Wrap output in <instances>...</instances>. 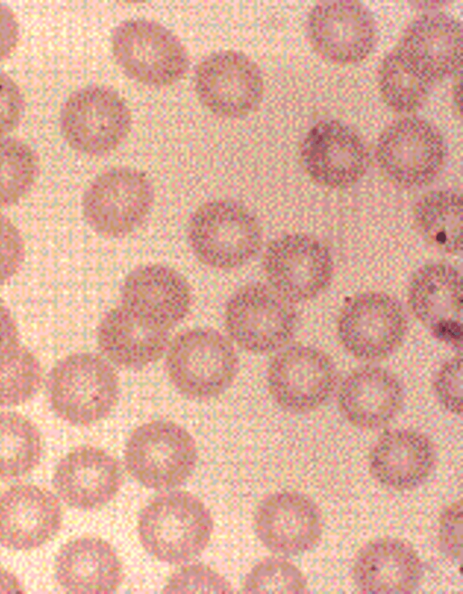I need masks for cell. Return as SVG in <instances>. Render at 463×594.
Wrapping results in <instances>:
<instances>
[{"label":"cell","mask_w":463,"mask_h":594,"mask_svg":"<svg viewBox=\"0 0 463 594\" xmlns=\"http://www.w3.org/2000/svg\"><path fill=\"white\" fill-rule=\"evenodd\" d=\"M266 379L275 403L292 414H307L322 407L339 382L332 358L307 344H288L274 352Z\"/></svg>","instance_id":"8"},{"label":"cell","mask_w":463,"mask_h":594,"mask_svg":"<svg viewBox=\"0 0 463 594\" xmlns=\"http://www.w3.org/2000/svg\"><path fill=\"white\" fill-rule=\"evenodd\" d=\"M436 451L424 433L399 428L383 433L368 455L369 470L381 484L410 491L425 483L433 471Z\"/></svg>","instance_id":"24"},{"label":"cell","mask_w":463,"mask_h":594,"mask_svg":"<svg viewBox=\"0 0 463 594\" xmlns=\"http://www.w3.org/2000/svg\"><path fill=\"white\" fill-rule=\"evenodd\" d=\"M19 40V24L14 12L0 3V62L15 48Z\"/></svg>","instance_id":"39"},{"label":"cell","mask_w":463,"mask_h":594,"mask_svg":"<svg viewBox=\"0 0 463 594\" xmlns=\"http://www.w3.org/2000/svg\"><path fill=\"white\" fill-rule=\"evenodd\" d=\"M411 312L425 327L442 338L455 340L462 319L460 272L444 263H431L412 275L407 291Z\"/></svg>","instance_id":"25"},{"label":"cell","mask_w":463,"mask_h":594,"mask_svg":"<svg viewBox=\"0 0 463 594\" xmlns=\"http://www.w3.org/2000/svg\"><path fill=\"white\" fill-rule=\"evenodd\" d=\"M447 148L440 131L417 117L392 121L378 137L375 158L382 172L403 187L431 183L441 172Z\"/></svg>","instance_id":"10"},{"label":"cell","mask_w":463,"mask_h":594,"mask_svg":"<svg viewBox=\"0 0 463 594\" xmlns=\"http://www.w3.org/2000/svg\"><path fill=\"white\" fill-rule=\"evenodd\" d=\"M24 111V100L17 83L0 72V138L19 125Z\"/></svg>","instance_id":"38"},{"label":"cell","mask_w":463,"mask_h":594,"mask_svg":"<svg viewBox=\"0 0 463 594\" xmlns=\"http://www.w3.org/2000/svg\"><path fill=\"white\" fill-rule=\"evenodd\" d=\"M336 405L353 426L373 430L390 424L401 412L405 398L399 378L391 370L368 363L339 379Z\"/></svg>","instance_id":"20"},{"label":"cell","mask_w":463,"mask_h":594,"mask_svg":"<svg viewBox=\"0 0 463 594\" xmlns=\"http://www.w3.org/2000/svg\"><path fill=\"white\" fill-rule=\"evenodd\" d=\"M408 320L402 305L383 292L356 293L344 302L336 321L343 348L369 363L388 358L403 342Z\"/></svg>","instance_id":"7"},{"label":"cell","mask_w":463,"mask_h":594,"mask_svg":"<svg viewBox=\"0 0 463 594\" xmlns=\"http://www.w3.org/2000/svg\"><path fill=\"white\" fill-rule=\"evenodd\" d=\"M197 459L191 434L166 420H153L137 427L124 450L129 474L142 485L156 490L184 484L194 471Z\"/></svg>","instance_id":"6"},{"label":"cell","mask_w":463,"mask_h":594,"mask_svg":"<svg viewBox=\"0 0 463 594\" xmlns=\"http://www.w3.org/2000/svg\"><path fill=\"white\" fill-rule=\"evenodd\" d=\"M377 82L384 103L400 114H411L426 101L433 83L411 68L392 49L378 69Z\"/></svg>","instance_id":"30"},{"label":"cell","mask_w":463,"mask_h":594,"mask_svg":"<svg viewBox=\"0 0 463 594\" xmlns=\"http://www.w3.org/2000/svg\"><path fill=\"white\" fill-rule=\"evenodd\" d=\"M213 520L195 495L182 491L154 497L141 510L137 533L144 549L156 560L180 564L199 556L207 547Z\"/></svg>","instance_id":"1"},{"label":"cell","mask_w":463,"mask_h":594,"mask_svg":"<svg viewBox=\"0 0 463 594\" xmlns=\"http://www.w3.org/2000/svg\"><path fill=\"white\" fill-rule=\"evenodd\" d=\"M432 388L438 401L447 411L461 416L462 358L459 352L440 364L434 374Z\"/></svg>","instance_id":"35"},{"label":"cell","mask_w":463,"mask_h":594,"mask_svg":"<svg viewBox=\"0 0 463 594\" xmlns=\"http://www.w3.org/2000/svg\"><path fill=\"white\" fill-rule=\"evenodd\" d=\"M165 354L167 375L183 395L218 397L233 382L239 358L232 341L216 330L195 328L178 334Z\"/></svg>","instance_id":"4"},{"label":"cell","mask_w":463,"mask_h":594,"mask_svg":"<svg viewBox=\"0 0 463 594\" xmlns=\"http://www.w3.org/2000/svg\"><path fill=\"white\" fill-rule=\"evenodd\" d=\"M54 576L67 592L107 594L118 589L124 574L121 560L108 541L82 536L61 548Z\"/></svg>","instance_id":"26"},{"label":"cell","mask_w":463,"mask_h":594,"mask_svg":"<svg viewBox=\"0 0 463 594\" xmlns=\"http://www.w3.org/2000/svg\"><path fill=\"white\" fill-rule=\"evenodd\" d=\"M43 369L38 358L20 344L0 359V407L32 399L39 391Z\"/></svg>","instance_id":"32"},{"label":"cell","mask_w":463,"mask_h":594,"mask_svg":"<svg viewBox=\"0 0 463 594\" xmlns=\"http://www.w3.org/2000/svg\"><path fill=\"white\" fill-rule=\"evenodd\" d=\"M112 53L131 79L148 86H167L186 73L189 59L178 38L147 19L122 22L113 31Z\"/></svg>","instance_id":"9"},{"label":"cell","mask_w":463,"mask_h":594,"mask_svg":"<svg viewBox=\"0 0 463 594\" xmlns=\"http://www.w3.org/2000/svg\"><path fill=\"white\" fill-rule=\"evenodd\" d=\"M462 26L454 17L425 14L405 29L395 50L433 84L458 75L462 63Z\"/></svg>","instance_id":"22"},{"label":"cell","mask_w":463,"mask_h":594,"mask_svg":"<svg viewBox=\"0 0 463 594\" xmlns=\"http://www.w3.org/2000/svg\"><path fill=\"white\" fill-rule=\"evenodd\" d=\"M166 593H231L230 582L219 572L202 563H193L173 573L165 585Z\"/></svg>","instance_id":"34"},{"label":"cell","mask_w":463,"mask_h":594,"mask_svg":"<svg viewBox=\"0 0 463 594\" xmlns=\"http://www.w3.org/2000/svg\"><path fill=\"white\" fill-rule=\"evenodd\" d=\"M25 247L18 228L0 214V286L19 270L24 259Z\"/></svg>","instance_id":"37"},{"label":"cell","mask_w":463,"mask_h":594,"mask_svg":"<svg viewBox=\"0 0 463 594\" xmlns=\"http://www.w3.org/2000/svg\"><path fill=\"white\" fill-rule=\"evenodd\" d=\"M24 592L17 578L8 571L0 562V593Z\"/></svg>","instance_id":"41"},{"label":"cell","mask_w":463,"mask_h":594,"mask_svg":"<svg viewBox=\"0 0 463 594\" xmlns=\"http://www.w3.org/2000/svg\"><path fill=\"white\" fill-rule=\"evenodd\" d=\"M43 454L42 436L26 417L0 411V479L12 480L32 472Z\"/></svg>","instance_id":"29"},{"label":"cell","mask_w":463,"mask_h":594,"mask_svg":"<svg viewBox=\"0 0 463 594\" xmlns=\"http://www.w3.org/2000/svg\"><path fill=\"white\" fill-rule=\"evenodd\" d=\"M413 222L420 235L435 248L458 254L462 249V198L453 190L431 191L413 208Z\"/></svg>","instance_id":"28"},{"label":"cell","mask_w":463,"mask_h":594,"mask_svg":"<svg viewBox=\"0 0 463 594\" xmlns=\"http://www.w3.org/2000/svg\"><path fill=\"white\" fill-rule=\"evenodd\" d=\"M131 124L125 100L114 90L98 85L71 94L60 114L63 139L71 148L87 155L114 150L128 136Z\"/></svg>","instance_id":"12"},{"label":"cell","mask_w":463,"mask_h":594,"mask_svg":"<svg viewBox=\"0 0 463 594\" xmlns=\"http://www.w3.org/2000/svg\"><path fill=\"white\" fill-rule=\"evenodd\" d=\"M19 345L16 322L5 305L0 302V359Z\"/></svg>","instance_id":"40"},{"label":"cell","mask_w":463,"mask_h":594,"mask_svg":"<svg viewBox=\"0 0 463 594\" xmlns=\"http://www.w3.org/2000/svg\"><path fill=\"white\" fill-rule=\"evenodd\" d=\"M300 159L306 173L320 186L343 189L365 174L369 156L360 135L336 120L317 122L306 134Z\"/></svg>","instance_id":"16"},{"label":"cell","mask_w":463,"mask_h":594,"mask_svg":"<svg viewBox=\"0 0 463 594\" xmlns=\"http://www.w3.org/2000/svg\"><path fill=\"white\" fill-rule=\"evenodd\" d=\"M418 552L405 541L393 537L371 540L356 553L352 579L364 593L409 594L423 578Z\"/></svg>","instance_id":"23"},{"label":"cell","mask_w":463,"mask_h":594,"mask_svg":"<svg viewBox=\"0 0 463 594\" xmlns=\"http://www.w3.org/2000/svg\"><path fill=\"white\" fill-rule=\"evenodd\" d=\"M192 292L185 278L163 264L138 267L121 287V305L146 321L168 331L189 312Z\"/></svg>","instance_id":"21"},{"label":"cell","mask_w":463,"mask_h":594,"mask_svg":"<svg viewBox=\"0 0 463 594\" xmlns=\"http://www.w3.org/2000/svg\"><path fill=\"white\" fill-rule=\"evenodd\" d=\"M123 484L118 460L105 450L80 446L55 466L52 486L68 506L83 511L101 508L112 501Z\"/></svg>","instance_id":"19"},{"label":"cell","mask_w":463,"mask_h":594,"mask_svg":"<svg viewBox=\"0 0 463 594\" xmlns=\"http://www.w3.org/2000/svg\"><path fill=\"white\" fill-rule=\"evenodd\" d=\"M187 239L194 256L204 265L219 270L241 267L260 251L262 229L252 211L227 198L198 206L187 225Z\"/></svg>","instance_id":"2"},{"label":"cell","mask_w":463,"mask_h":594,"mask_svg":"<svg viewBox=\"0 0 463 594\" xmlns=\"http://www.w3.org/2000/svg\"><path fill=\"white\" fill-rule=\"evenodd\" d=\"M194 85L202 105L229 119L254 112L264 96V81L257 63L234 50L211 53L195 68Z\"/></svg>","instance_id":"14"},{"label":"cell","mask_w":463,"mask_h":594,"mask_svg":"<svg viewBox=\"0 0 463 594\" xmlns=\"http://www.w3.org/2000/svg\"><path fill=\"white\" fill-rule=\"evenodd\" d=\"M454 87H455L454 88L455 91L453 93L454 101L456 103L457 109L460 111L461 110V109H460L461 102H460V79L459 78L457 79V82H456V85Z\"/></svg>","instance_id":"42"},{"label":"cell","mask_w":463,"mask_h":594,"mask_svg":"<svg viewBox=\"0 0 463 594\" xmlns=\"http://www.w3.org/2000/svg\"><path fill=\"white\" fill-rule=\"evenodd\" d=\"M253 527L260 541L273 553L298 556L312 550L323 533L317 503L291 490L272 493L258 504Z\"/></svg>","instance_id":"17"},{"label":"cell","mask_w":463,"mask_h":594,"mask_svg":"<svg viewBox=\"0 0 463 594\" xmlns=\"http://www.w3.org/2000/svg\"><path fill=\"white\" fill-rule=\"evenodd\" d=\"M463 512L460 500L446 505L440 512L437 526V541L444 556L456 562L462 557Z\"/></svg>","instance_id":"36"},{"label":"cell","mask_w":463,"mask_h":594,"mask_svg":"<svg viewBox=\"0 0 463 594\" xmlns=\"http://www.w3.org/2000/svg\"><path fill=\"white\" fill-rule=\"evenodd\" d=\"M307 34L322 58L339 65L365 60L377 38L371 12L359 2L347 0L317 4L307 16Z\"/></svg>","instance_id":"15"},{"label":"cell","mask_w":463,"mask_h":594,"mask_svg":"<svg viewBox=\"0 0 463 594\" xmlns=\"http://www.w3.org/2000/svg\"><path fill=\"white\" fill-rule=\"evenodd\" d=\"M47 393L57 417L74 426H90L106 418L116 407L118 378L102 356L73 353L50 371Z\"/></svg>","instance_id":"3"},{"label":"cell","mask_w":463,"mask_h":594,"mask_svg":"<svg viewBox=\"0 0 463 594\" xmlns=\"http://www.w3.org/2000/svg\"><path fill=\"white\" fill-rule=\"evenodd\" d=\"M97 342L110 363L140 369L164 355L169 334L168 331L146 321L120 304L109 310L100 321Z\"/></svg>","instance_id":"27"},{"label":"cell","mask_w":463,"mask_h":594,"mask_svg":"<svg viewBox=\"0 0 463 594\" xmlns=\"http://www.w3.org/2000/svg\"><path fill=\"white\" fill-rule=\"evenodd\" d=\"M154 197L153 186L145 173L127 167L113 168L90 184L82 196V214L96 233L120 237L145 222Z\"/></svg>","instance_id":"11"},{"label":"cell","mask_w":463,"mask_h":594,"mask_svg":"<svg viewBox=\"0 0 463 594\" xmlns=\"http://www.w3.org/2000/svg\"><path fill=\"white\" fill-rule=\"evenodd\" d=\"M38 173L37 156L28 144L12 138L0 139V208L24 197Z\"/></svg>","instance_id":"31"},{"label":"cell","mask_w":463,"mask_h":594,"mask_svg":"<svg viewBox=\"0 0 463 594\" xmlns=\"http://www.w3.org/2000/svg\"><path fill=\"white\" fill-rule=\"evenodd\" d=\"M224 325L232 343L254 354L276 352L289 344L298 325L295 303L268 283H251L230 297Z\"/></svg>","instance_id":"5"},{"label":"cell","mask_w":463,"mask_h":594,"mask_svg":"<svg viewBox=\"0 0 463 594\" xmlns=\"http://www.w3.org/2000/svg\"><path fill=\"white\" fill-rule=\"evenodd\" d=\"M268 284L293 303L315 299L330 284L334 260L328 247L307 234L272 240L262 258Z\"/></svg>","instance_id":"13"},{"label":"cell","mask_w":463,"mask_h":594,"mask_svg":"<svg viewBox=\"0 0 463 594\" xmlns=\"http://www.w3.org/2000/svg\"><path fill=\"white\" fill-rule=\"evenodd\" d=\"M63 511L49 490L32 484L0 493V544L32 551L52 540L61 528Z\"/></svg>","instance_id":"18"},{"label":"cell","mask_w":463,"mask_h":594,"mask_svg":"<svg viewBox=\"0 0 463 594\" xmlns=\"http://www.w3.org/2000/svg\"><path fill=\"white\" fill-rule=\"evenodd\" d=\"M307 580L301 570L282 557H268L254 565L246 575L245 593H297L307 591Z\"/></svg>","instance_id":"33"}]
</instances>
